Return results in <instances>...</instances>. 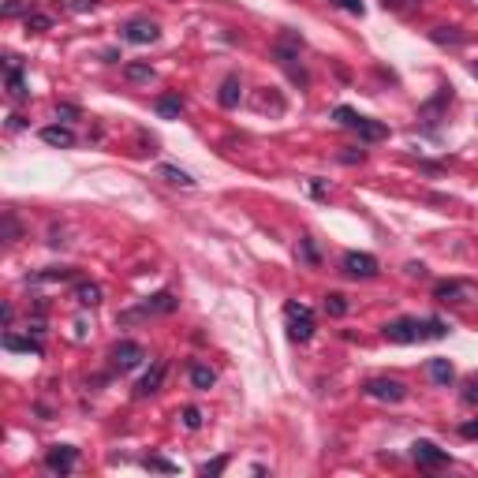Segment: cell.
<instances>
[{"instance_id": "obj_1", "label": "cell", "mask_w": 478, "mask_h": 478, "mask_svg": "<svg viewBox=\"0 0 478 478\" xmlns=\"http://www.w3.org/2000/svg\"><path fill=\"white\" fill-rule=\"evenodd\" d=\"M444 333H449V325H444L441 318H397L385 325V340L392 344H415V340H441Z\"/></svg>"}, {"instance_id": "obj_2", "label": "cell", "mask_w": 478, "mask_h": 478, "mask_svg": "<svg viewBox=\"0 0 478 478\" xmlns=\"http://www.w3.org/2000/svg\"><path fill=\"white\" fill-rule=\"evenodd\" d=\"M284 322H288V337L295 344H307L314 337V310L307 303H284Z\"/></svg>"}, {"instance_id": "obj_3", "label": "cell", "mask_w": 478, "mask_h": 478, "mask_svg": "<svg viewBox=\"0 0 478 478\" xmlns=\"http://www.w3.org/2000/svg\"><path fill=\"white\" fill-rule=\"evenodd\" d=\"M362 392L374 400H389V404H400L407 397V385L397 382V377H370L367 385H362Z\"/></svg>"}, {"instance_id": "obj_4", "label": "cell", "mask_w": 478, "mask_h": 478, "mask_svg": "<svg viewBox=\"0 0 478 478\" xmlns=\"http://www.w3.org/2000/svg\"><path fill=\"white\" fill-rule=\"evenodd\" d=\"M340 269L348 273V277H359V280H370L377 277V258L367 254V251H348L340 258Z\"/></svg>"}, {"instance_id": "obj_5", "label": "cell", "mask_w": 478, "mask_h": 478, "mask_svg": "<svg viewBox=\"0 0 478 478\" xmlns=\"http://www.w3.org/2000/svg\"><path fill=\"white\" fill-rule=\"evenodd\" d=\"M179 307V299L172 292H157V295H150L139 310H127L124 314V322H131V318H150V314H172V310Z\"/></svg>"}, {"instance_id": "obj_6", "label": "cell", "mask_w": 478, "mask_h": 478, "mask_svg": "<svg viewBox=\"0 0 478 478\" xmlns=\"http://www.w3.org/2000/svg\"><path fill=\"white\" fill-rule=\"evenodd\" d=\"M79 464V449H71V444H53V449L45 452V467L56 471V474H71Z\"/></svg>"}, {"instance_id": "obj_7", "label": "cell", "mask_w": 478, "mask_h": 478, "mask_svg": "<svg viewBox=\"0 0 478 478\" xmlns=\"http://www.w3.org/2000/svg\"><path fill=\"white\" fill-rule=\"evenodd\" d=\"M411 456H415V464L426 467V471H434V467H444V464H449V452L437 449L434 441H415V444H411Z\"/></svg>"}, {"instance_id": "obj_8", "label": "cell", "mask_w": 478, "mask_h": 478, "mask_svg": "<svg viewBox=\"0 0 478 478\" xmlns=\"http://www.w3.org/2000/svg\"><path fill=\"white\" fill-rule=\"evenodd\" d=\"M157 38H161V26L154 19H131L124 26V41H131V45H150Z\"/></svg>"}, {"instance_id": "obj_9", "label": "cell", "mask_w": 478, "mask_h": 478, "mask_svg": "<svg viewBox=\"0 0 478 478\" xmlns=\"http://www.w3.org/2000/svg\"><path fill=\"white\" fill-rule=\"evenodd\" d=\"M142 359H146V348L139 340H120L116 348H112V362H116L120 370H135Z\"/></svg>"}, {"instance_id": "obj_10", "label": "cell", "mask_w": 478, "mask_h": 478, "mask_svg": "<svg viewBox=\"0 0 478 478\" xmlns=\"http://www.w3.org/2000/svg\"><path fill=\"white\" fill-rule=\"evenodd\" d=\"M8 64V97L11 101H26L30 97V86H26V79H23V64H19V56H4Z\"/></svg>"}, {"instance_id": "obj_11", "label": "cell", "mask_w": 478, "mask_h": 478, "mask_svg": "<svg viewBox=\"0 0 478 478\" xmlns=\"http://www.w3.org/2000/svg\"><path fill=\"white\" fill-rule=\"evenodd\" d=\"M164 374H169V362L164 359H157L150 370H146L142 377H139V385H135V397H154V392L164 385Z\"/></svg>"}, {"instance_id": "obj_12", "label": "cell", "mask_w": 478, "mask_h": 478, "mask_svg": "<svg viewBox=\"0 0 478 478\" xmlns=\"http://www.w3.org/2000/svg\"><path fill=\"white\" fill-rule=\"evenodd\" d=\"M41 142L45 146H56V150H71V146H75V131L71 127H60V124L41 127Z\"/></svg>"}, {"instance_id": "obj_13", "label": "cell", "mask_w": 478, "mask_h": 478, "mask_svg": "<svg viewBox=\"0 0 478 478\" xmlns=\"http://www.w3.org/2000/svg\"><path fill=\"white\" fill-rule=\"evenodd\" d=\"M239 97H243V82H239V75H228V79L221 82L217 101H221L224 109H236V105H239Z\"/></svg>"}, {"instance_id": "obj_14", "label": "cell", "mask_w": 478, "mask_h": 478, "mask_svg": "<svg viewBox=\"0 0 478 478\" xmlns=\"http://www.w3.org/2000/svg\"><path fill=\"white\" fill-rule=\"evenodd\" d=\"M352 127H355L367 142H382V139L389 135V127H385V124H377V120H370V116H359Z\"/></svg>"}, {"instance_id": "obj_15", "label": "cell", "mask_w": 478, "mask_h": 478, "mask_svg": "<svg viewBox=\"0 0 478 478\" xmlns=\"http://www.w3.org/2000/svg\"><path fill=\"white\" fill-rule=\"evenodd\" d=\"M75 299L82 307H97V303H101V284H94V280H79V284H75Z\"/></svg>"}, {"instance_id": "obj_16", "label": "cell", "mask_w": 478, "mask_h": 478, "mask_svg": "<svg viewBox=\"0 0 478 478\" xmlns=\"http://www.w3.org/2000/svg\"><path fill=\"white\" fill-rule=\"evenodd\" d=\"M426 374H430L437 385H449L452 377H456V367H452L449 359H430V367H426Z\"/></svg>"}, {"instance_id": "obj_17", "label": "cell", "mask_w": 478, "mask_h": 478, "mask_svg": "<svg viewBox=\"0 0 478 478\" xmlns=\"http://www.w3.org/2000/svg\"><path fill=\"white\" fill-rule=\"evenodd\" d=\"M157 116H164V120H176L179 112H184V97H176V94H164V97H157Z\"/></svg>"}, {"instance_id": "obj_18", "label": "cell", "mask_w": 478, "mask_h": 478, "mask_svg": "<svg viewBox=\"0 0 478 478\" xmlns=\"http://www.w3.org/2000/svg\"><path fill=\"white\" fill-rule=\"evenodd\" d=\"M464 292H467V284H459V280H441V284L434 288V299H441V303H456Z\"/></svg>"}, {"instance_id": "obj_19", "label": "cell", "mask_w": 478, "mask_h": 478, "mask_svg": "<svg viewBox=\"0 0 478 478\" xmlns=\"http://www.w3.org/2000/svg\"><path fill=\"white\" fill-rule=\"evenodd\" d=\"M191 385L194 389H213V385H217V374H213L209 367H202V362H194V367H191Z\"/></svg>"}, {"instance_id": "obj_20", "label": "cell", "mask_w": 478, "mask_h": 478, "mask_svg": "<svg viewBox=\"0 0 478 478\" xmlns=\"http://www.w3.org/2000/svg\"><path fill=\"white\" fill-rule=\"evenodd\" d=\"M4 348L8 352H26V355H41V340H23V337H4Z\"/></svg>"}, {"instance_id": "obj_21", "label": "cell", "mask_w": 478, "mask_h": 478, "mask_svg": "<svg viewBox=\"0 0 478 478\" xmlns=\"http://www.w3.org/2000/svg\"><path fill=\"white\" fill-rule=\"evenodd\" d=\"M430 41H437V45H464V34H459L456 26H434Z\"/></svg>"}, {"instance_id": "obj_22", "label": "cell", "mask_w": 478, "mask_h": 478, "mask_svg": "<svg viewBox=\"0 0 478 478\" xmlns=\"http://www.w3.org/2000/svg\"><path fill=\"white\" fill-rule=\"evenodd\" d=\"M26 30H30V34H45V30H53V15L30 11V15H26Z\"/></svg>"}, {"instance_id": "obj_23", "label": "cell", "mask_w": 478, "mask_h": 478, "mask_svg": "<svg viewBox=\"0 0 478 478\" xmlns=\"http://www.w3.org/2000/svg\"><path fill=\"white\" fill-rule=\"evenodd\" d=\"M161 176L169 179V184H179V187H194V179H191V172H184V169H176V164H161Z\"/></svg>"}, {"instance_id": "obj_24", "label": "cell", "mask_w": 478, "mask_h": 478, "mask_svg": "<svg viewBox=\"0 0 478 478\" xmlns=\"http://www.w3.org/2000/svg\"><path fill=\"white\" fill-rule=\"evenodd\" d=\"M325 314H329V318H344V314H348V299H344L340 292L325 295Z\"/></svg>"}, {"instance_id": "obj_25", "label": "cell", "mask_w": 478, "mask_h": 478, "mask_svg": "<svg viewBox=\"0 0 478 478\" xmlns=\"http://www.w3.org/2000/svg\"><path fill=\"white\" fill-rule=\"evenodd\" d=\"M124 75H127L131 82H150V79H154V68H150V64H127Z\"/></svg>"}, {"instance_id": "obj_26", "label": "cell", "mask_w": 478, "mask_h": 478, "mask_svg": "<svg viewBox=\"0 0 478 478\" xmlns=\"http://www.w3.org/2000/svg\"><path fill=\"white\" fill-rule=\"evenodd\" d=\"M333 120H337V124H344V127H352V124L359 120V112H355V109H348V105H337V109H333Z\"/></svg>"}, {"instance_id": "obj_27", "label": "cell", "mask_w": 478, "mask_h": 478, "mask_svg": "<svg viewBox=\"0 0 478 478\" xmlns=\"http://www.w3.org/2000/svg\"><path fill=\"white\" fill-rule=\"evenodd\" d=\"M15 15H30L26 0H8V4H4V19H15Z\"/></svg>"}, {"instance_id": "obj_28", "label": "cell", "mask_w": 478, "mask_h": 478, "mask_svg": "<svg viewBox=\"0 0 478 478\" xmlns=\"http://www.w3.org/2000/svg\"><path fill=\"white\" fill-rule=\"evenodd\" d=\"M184 426H187V430H199V426H202V411L199 407H184Z\"/></svg>"}, {"instance_id": "obj_29", "label": "cell", "mask_w": 478, "mask_h": 478, "mask_svg": "<svg viewBox=\"0 0 478 478\" xmlns=\"http://www.w3.org/2000/svg\"><path fill=\"white\" fill-rule=\"evenodd\" d=\"M224 467H228V456H217V459H209V464H202V474L209 478V474H224Z\"/></svg>"}, {"instance_id": "obj_30", "label": "cell", "mask_w": 478, "mask_h": 478, "mask_svg": "<svg viewBox=\"0 0 478 478\" xmlns=\"http://www.w3.org/2000/svg\"><path fill=\"white\" fill-rule=\"evenodd\" d=\"M4 239H8V243L19 239V221H15L11 213H4Z\"/></svg>"}, {"instance_id": "obj_31", "label": "cell", "mask_w": 478, "mask_h": 478, "mask_svg": "<svg viewBox=\"0 0 478 478\" xmlns=\"http://www.w3.org/2000/svg\"><path fill=\"white\" fill-rule=\"evenodd\" d=\"M329 4H337V8L352 11V15H362V0H329Z\"/></svg>"}, {"instance_id": "obj_32", "label": "cell", "mask_w": 478, "mask_h": 478, "mask_svg": "<svg viewBox=\"0 0 478 478\" xmlns=\"http://www.w3.org/2000/svg\"><path fill=\"white\" fill-rule=\"evenodd\" d=\"M146 467H154V471H164V474H172L176 467L169 464V459H161V456H150V459H146Z\"/></svg>"}, {"instance_id": "obj_33", "label": "cell", "mask_w": 478, "mask_h": 478, "mask_svg": "<svg viewBox=\"0 0 478 478\" xmlns=\"http://www.w3.org/2000/svg\"><path fill=\"white\" fill-rule=\"evenodd\" d=\"M56 116H64V120H79L82 112H79V105H68V101H64V105H56Z\"/></svg>"}, {"instance_id": "obj_34", "label": "cell", "mask_w": 478, "mask_h": 478, "mask_svg": "<svg viewBox=\"0 0 478 478\" xmlns=\"http://www.w3.org/2000/svg\"><path fill=\"white\" fill-rule=\"evenodd\" d=\"M68 277H71V269H68V266H60V269H45L38 280H68Z\"/></svg>"}, {"instance_id": "obj_35", "label": "cell", "mask_w": 478, "mask_h": 478, "mask_svg": "<svg viewBox=\"0 0 478 478\" xmlns=\"http://www.w3.org/2000/svg\"><path fill=\"white\" fill-rule=\"evenodd\" d=\"M464 404H478V377H471L464 389Z\"/></svg>"}, {"instance_id": "obj_36", "label": "cell", "mask_w": 478, "mask_h": 478, "mask_svg": "<svg viewBox=\"0 0 478 478\" xmlns=\"http://www.w3.org/2000/svg\"><path fill=\"white\" fill-rule=\"evenodd\" d=\"M340 161L344 164H362V161H367V154H362V150H348V154H340Z\"/></svg>"}, {"instance_id": "obj_37", "label": "cell", "mask_w": 478, "mask_h": 478, "mask_svg": "<svg viewBox=\"0 0 478 478\" xmlns=\"http://www.w3.org/2000/svg\"><path fill=\"white\" fill-rule=\"evenodd\" d=\"M303 258L310 262V266H314V262H318V247L310 243V239H303Z\"/></svg>"}, {"instance_id": "obj_38", "label": "cell", "mask_w": 478, "mask_h": 478, "mask_svg": "<svg viewBox=\"0 0 478 478\" xmlns=\"http://www.w3.org/2000/svg\"><path fill=\"white\" fill-rule=\"evenodd\" d=\"M310 194H314V199H325V184H322V179H310Z\"/></svg>"}, {"instance_id": "obj_39", "label": "cell", "mask_w": 478, "mask_h": 478, "mask_svg": "<svg viewBox=\"0 0 478 478\" xmlns=\"http://www.w3.org/2000/svg\"><path fill=\"white\" fill-rule=\"evenodd\" d=\"M94 4H97V0H71L68 8H71V11H90Z\"/></svg>"}, {"instance_id": "obj_40", "label": "cell", "mask_w": 478, "mask_h": 478, "mask_svg": "<svg viewBox=\"0 0 478 478\" xmlns=\"http://www.w3.org/2000/svg\"><path fill=\"white\" fill-rule=\"evenodd\" d=\"M0 318H4V325H11V322H15V310H11V303H4V307H0Z\"/></svg>"}, {"instance_id": "obj_41", "label": "cell", "mask_w": 478, "mask_h": 478, "mask_svg": "<svg viewBox=\"0 0 478 478\" xmlns=\"http://www.w3.org/2000/svg\"><path fill=\"white\" fill-rule=\"evenodd\" d=\"M382 4H385L389 11H404V8H407V0H382Z\"/></svg>"}, {"instance_id": "obj_42", "label": "cell", "mask_w": 478, "mask_h": 478, "mask_svg": "<svg viewBox=\"0 0 478 478\" xmlns=\"http://www.w3.org/2000/svg\"><path fill=\"white\" fill-rule=\"evenodd\" d=\"M459 434H464V437H478V422H467V426H459Z\"/></svg>"}, {"instance_id": "obj_43", "label": "cell", "mask_w": 478, "mask_h": 478, "mask_svg": "<svg viewBox=\"0 0 478 478\" xmlns=\"http://www.w3.org/2000/svg\"><path fill=\"white\" fill-rule=\"evenodd\" d=\"M471 75H474V79H478V64H471Z\"/></svg>"}]
</instances>
